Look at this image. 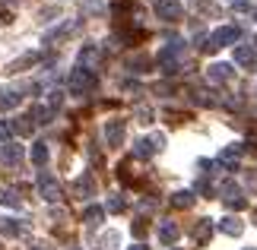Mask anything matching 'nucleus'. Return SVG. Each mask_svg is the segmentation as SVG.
Segmentation results:
<instances>
[{"instance_id":"1","label":"nucleus","mask_w":257,"mask_h":250,"mask_svg":"<svg viewBox=\"0 0 257 250\" xmlns=\"http://www.w3.org/2000/svg\"><path fill=\"white\" fill-rule=\"evenodd\" d=\"M89 89H95V76H92V70L76 67L73 73H70V92H89Z\"/></svg>"},{"instance_id":"2","label":"nucleus","mask_w":257,"mask_h":250,"mask_svg":"<svg viewBox=\"0 0 257 250\" xmlns=\"http://www.w3.org/2000/svg\"><path fill=\"white\" fill-rule=\"evenodd\" d=\"M238 35H241V29H238V26H222V29H216V32H213V38H210V48L232 45V42H238Z\"/></svg>"},{"instance_id":"3","label":"nucleus","mask_w":257,"mask_h":250,"mask_svg":"<svg viewBox=\"0 0 257 250\" xmlns=\"http://www.w3.org/2000/svg\"><path fill=\"white\" fill-rule=\"evenodd\" d=\"M38 190H42V196L51 199V203L61 196V187H57V181H54L51 174H38Z\"/></svg>"},{"instance_id":"4","label":"nucleus","mask_w":257,"mask_h":250,"mask_svg":"<svg viewBox=\"0 0 257 250\" xmlns=\"http://www.w3.org/2000/svg\"><path fill=\"white\" fill-rule=\"evenodd\" d=\"M105 139H108V146H121V139H124V121H108L105 124Z\"/></svg>"},{"instance_id":"5","label":"nucleus","mask_w":257,"mask_h":250,"mask_svg":"<svg viewBox=\"0 0 257 250\" xmlns=\"http://www.w3.org/2000/svg\"><path fill=\"white\" fill-rule=\"evenodd\" d=\"M0 162H4V165H19V162H23V146L7 143L4 149H0Z\"/></svg>"},{"instance_id":"6","label":"nucleus","mask_w":257,"mask_h":250,"mask_svg":"<svg viewBox=\"0 0 257 250\" xmlns=\"http://www.w3.org/2000/svg\"><path fill=\"white\" fill-rule=\"evenodd\" d=\"M23 231H26V225L19 218H0V234L4 237H19Z\"/></svg>"},{"instance_id":"7","label":"nucleus","mask_w":257,"mask_h":250,"mask_svg":"<svg viewBox=\"0 0 257 250\" xmlns=\"http://www.w3.org/2000/svg\"><path fill=\"white\" fill-rule=\"evenodd\" d=\"M178 234H181V228H178L175 222H162V225H159V241H162L165 247H172V244L178 241Z\"/></svg>"},{"instance_id":"8","label":"nucleus","mask_w":257,"mask_h":250,"mask_svg":"<svg viewBox=\"0 0 257 250\" xmlns=\"http://www.w3.org/2000/svg\"><path fill=\"white\" fill-rule=\"evenodd\" d=\"M194 237H197V244H210V237H213V222L210 218H200V222L194 225Z\"/></svg>"},{"instance_id":"9","label":"nucleus","mask_w":257,"mask_h":250,"mask_svg":"<svg viewBox=\"0 0 257 250\" xmlns=\"http://www.w3.org/2000/svg\"><path fill=\"white\" fill-rule=\"evenodd\" d=\"M219 231H222V234H229V237H238V234L244 231V225H241L235 215H225L222 222H219Z\"/></svg>"},{"instance_id":"10","label":"nucleus","mask_w":257,"mask_h":250,"mask_svg":"<svg viewBox=\"0 0 257 250\" xmlns=\"http://www.w3.org/2000/svg\"><path fill=\"white\" fill-rule=\"evenodd\" d=\"M210 79H213V83H229V79H232V67L229 64H213L210 67Z\"/></svg>"},{"instance_id":"11","label":"nucleus","mask_w":257,"mask_h":250,"mask_svg":"<svg viewBox=\"0 0 257 250\" xmlns=\"http://www.w3.org/2000/svg\"><path fill=\"white\" fill-rule=\"evenodd\" d=\"M156 13H159L162 19H169V23H172V19H178V16H181V7H178V4H172V0H162V4L156 7Z\"/></svg>"},{"instance_id":"12","label":"nucleus","mask_w":257,"mask_h":250,"mask_svg":"<svg viewBox=\"0 0 257 250\" xmlns=\"http://www.w3.org/2000/svg\"><path fill=\"white\" fill-rule=\"evenodd\" d=\"M172 206L175 209H191L194 206V193L191 190H178V193H172Z\"/></svg>"},{"instance_id":"13","label":"nucleus","mask_w":257,"mask_h":250,"mask_svg":"<svg viewBox=\"0 0 257 250\" xmlns=\"http://www.w3.org/2000/svg\"><path fill=\"white\" fill-rule=\"evenodd\" d=\"M83 218H86L89 225H98V222L105 218V209H102V206H89L86 212H83Z\"/></svg>"},{"instance_id":"14","label":"nucleus","mask_w":257,"mask_h":250,"mask_svg":"<svg viewBox=\"0 0 257 250\" xmlns=\"http://www.w3.org/2000/svg\"><path fill=\"white\" fill-rule=\"evenodd\" d=\"M92 177H89V174H83L80 177V181H76V193H80V196H92Z\"/></svg>"},{"instance_id":"15","label":"nucleus","mask_w":257,"mask_h":250,"mask_svg":"<svg viewBox=\"0 0 257 250\" xmlns=\"http://www.w3.org/2000/svg\"><path fill=\"white\" fill-rule=\"evenodd\" d=\"M32 162H35V165H45V162H48V146H45V143H35V146H32Z\"/></svg>"},{"instance_id":"16","label":"nucleus","mask_w":257,"mask_h":250,"mask_svg":"<svg viewBox=\"0 0 257 250\" xmlns=\"http://www.w3.org/2000/svg\"><path fill=\"white\" fill-rule=\"evenodd\" d=\"M0 203H4V206H19V196H16V190H10V187H0Z\"/></svg>"},{"instance_id":"17","label":"nucleus","mask_w":257,"mask_h":250,"mask_svg":"<svg viewBox=\"0 0 257 250\" xmlns=\"http://www.w3.org/2000/svg\"><path fill=\"white\" fill-rule=\"evenodd\" d=\"M153 152H156V149H153L150 139H140V143H137V149H134V155H137V158H150Z\"/></svg>"},{"instance_id":"18","label":"nucleus","mask_w":257,"mask_h":250,"mask_svg":"<svg viewBox=\"0 0 257 250\" xmlns=\"http://www.w3.org/2000/svg\"><path fill=\"white\" fill-rule=\"evenodd\" d=\"M235 61L244 64V67H251L254 64V48H238V51H235Z\"/></svg>"},{"instance_id":"19","label":"nucleus","mask_w":257,"mask_h":250,"mask_svg":"<svg viewBox=\"0 0 257 250\" xmlns=\"http://www.w3.org/2000/svg\"><path fill=\"white\" fill-rule=\"evenodd\" d=\"M108 212H124V199L111 196V199H108Z\"/></svg>"},{"instance_id":"20","label":"nucleus","mask_w":257,"mask_h":250,"mask_svg":"<svg viewBox=\"0 0 257 250\" xmlns=\"http://www.w3.org/2000/svg\"><path fill=\"white\" fill-rule=\"evenodd\" d=\"M229 203V209H244L248 206V199H241V196H232V199H225Z\"/></svg>"},{"instance_id":"21","label":"nucleus","mask_w":257,"mask_h":250,"mask_svg":"<svg viewBox=\"0 0 257 250\" xmlns=\"http://www.w3.org/2000/svg\"><path fill=\"white\" fill-rule=\"evenodd\" d=\"M16 105V95H7V98H0V111H7V108H13Z\"/></svg>"},{"instance_id":"22","label":"nucleus","mask_w":257,"mask_h":250,"mask_svg":"<svg viewBox=\"0 0 257 250\" xmlns=\"http://www.w3.org/2000/svg\"><path fill=\"white\" fill-rule=\"evenodd\" d=\"M16 130H19V133H29V130H32V124H29L26 117H19V121H16Z\"/></svg>"},{"instance_id":"23","label":"nucleus","mask_w":257,"mask_h":250,"mask_svg":"<svg viewBox=\"0 0 257 250\" xmlns=\"http://www.w3.org/2000/svg\"><path fill=\"white\" fill-rule=\"evenodd\" d=\"M134 234H137V237H143V234H146V222H143V218L134 225Z\"/></svg>"},{"instance_id":"24","label":"nucleus","mask_w":257,"mask_h":250,"mask_svg":"<svg viewBox=\"0 0 257 250\" xmlns=\"http://www.w3.org/2000/svg\"><path fill=\"white\" fill-rule=\"evenodd\" d=\"M127 250H150L146 244H134V247H127Z\"/></svg>"},{"instance_id":"25","label":"nucleus","mask_w":257,"mask_h":250,"mask_svg":"<svg viewBox=\"0 0 257 250\" xmlns=\"http://www.w3.org/2000/svg\"><path fill=\"white\" fill-rule=\"evenodd\" d=\"M248 250H254V247H248Z\"/></svg>"},{"instance_id":"26","label":"nucleus","mask_w":257,"mask_h":250,"mask_svg":"<svg viewBox=\"0 0 257 250\" xmlns=\"http://www.w3.org/2000/svg\"><path fill=\"white\" fill-rule=\"evenodd\" d=\"M175 250H178V247H175Z\"/></svg>"}]
</instances>
